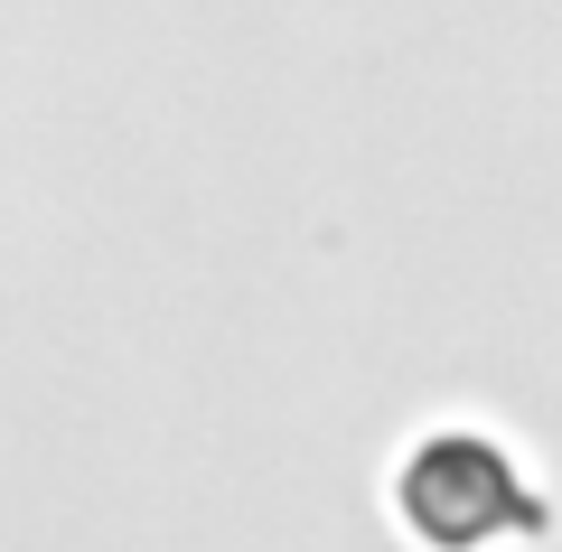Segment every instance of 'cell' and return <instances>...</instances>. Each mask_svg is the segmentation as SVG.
Returning <instances> with one entry per match:
<instances>
[{
	"label": "cell",
	"mask_w": 562,
	"mask_h": 552,
	"mask_svg": "<svg viewBox=\"0 0 562 552\" xmlns=\"http://www.w3.org/2000/svg\"><path fill=\"white\" fill-rule=\"evenodd\" d=\"M384 496H394V525L422 552H516V543L553 533V506L525 477V459L497 431H469V421L422 431L394 459V487Z\"/></svg>",
	"instance_id": "1"
}]
</instances>
